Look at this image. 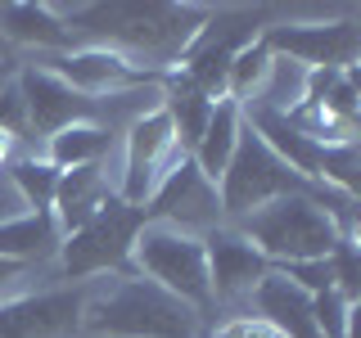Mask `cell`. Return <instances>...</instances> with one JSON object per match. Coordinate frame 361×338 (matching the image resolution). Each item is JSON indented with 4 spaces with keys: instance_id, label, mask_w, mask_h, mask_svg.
<instances>
[{
    "instance_id": "6da1fadb",
    "label": "cell",
    "mask_w": 361,
    "mask_h": 338,
    "mask_svg": "<svg viewBox=\"0 0 361 338\" xmlns=\"http://www.w3.org/2000/svg\"><path fill=\"white\" fill-rule=\"evenodd\" d=\"M203 315L131 270L86 280L77 338H199Z\"/></svg>"
},
{
    "instance_id": "7a4b0ae2",
    "label": "cell",
    "mask_w": 361,
    "mask_h": 338,
    "mask_svg": "<svg viewBox=\"0 0 361 338\" xmlns=\"http://www.w3.org/2000/svg\"><path fill=\"white\" fill-rule=\"evenodd\" d=\"M271 266L289 262H321L338 248V225L325 217V208L312 199V185L298 194H285L267 208L248 212V217L231 221Z\"/></svg>"
},
{
    "instance_id": "3957f363",
    "label": "cell",
    "mask_w": 361,
    "mask_h": 338,
    "mask_svg": "<svg viewBox=\"0 0 361 338\" xmlns=\"http://www.w3.org/2000/svg\"><path fill=\"white\" fill-rule=\"evenodd\" d=\"M127 270L140 280L158 284L163 293L180 298L185 307H195L199 315L212 307V289H208V257H203V239L185 234L176 225L163 221H140L131 239Z\"/></svg>"
},
{
    "instance_id": "277c9868",
    "label": "cell",
    "mask_w": 361,
    "mask_h": 338,
    "mask_svg": "<svg viewBox=\"0 0 361 338\" xmlns=\"http://www.w3.org/2000/svg\"><path fill=\"white\" fill-rule=\"evenodd\" d=\"M298 189H307V180L293 176L289 167L267 149L262 135L244 122L240 144H235L231 163H226V172L217 180L221 217L226 221H240V217H248V212L267 208V203H276V199H285V194H298Z\"/></svg>"
},
{
    "instance_id": "5b68a950",
    "label": "cell",
    "mask_w": 361,
    "mask_h": 338,
    "mask_svg": "<svg viewBox=\"0 0 361 338\" xmlns=\"http://www.w3.org/2000/svg\"><path fill=\"white\" fill-rule=\"evenodd\" d=\"M180 158H190V154L180 149L163 104L154 113H145V118H135L131 127L118 135V167H113L118 199L127 203V208H145L149 194L163 185V176L172 172Z\"/></svg>"
},
{
    "instance_id": "8992f818",
    "label": "cell",
    "mask_w": 361,
    "mask_h": 338,
    "mask_svg": "<svg viewBox=\"0 0 361 338\" xmlns=\"http://www.w3.org/2000/svg\"><path fill=\"white\" fill-rule=\"evenodd\" d=\"M140 221H145L140 208H127L122 199H113L95 221H86L82 230L59 239V253H54L59 275L63 280H99V275H113V270H127L131 239L140 230Z\"/></svg>"
},
{
    "instance_id": "52a82bcc",
    "label": "cell",
    "mask_w": 361,
    "mask_h": 338,
    "mask_svg": "<svg viewBox=\"0 0 361 338\" xmlns=\"http://www.w3.org/2000/svg\"><path fill=\"white\" fill-rule=\"evenodd\" d=\"M262 41L271 54H285L298 68H330V73H353L357 68V54H361V27H357V14H321L316 23H271L262 27Z\"/></svg>"
},
{
    "instance_id": "ba28073f",
    "label": "cell",
    "mask_w": 361,
    "mask_h": 338,
    "mask_svg": "<svg viewBox=\"0 0 361 338\" xmlns=\"http://www.w3.org/2000/svg\"><path fill=\"white\" fill-rule=\"evenodd\" d=\"M145 221H163V225H176L185 234H212L217 225H226L221 217V199H217V185L208 176H199V167L190 158H180L172 172L163 176V185L149 194L145 203Z\"/></svg>"
},
{
    "instance_id": "9c48e42d",
    "label": "cell",
    "mask_w": 361,
    "mask_h": 338,
    "mask_svg": "<svg viewBox=\"0 0 361 338\" xmlns=\"http://www.w3.org/2000/svg\"><path fill=\"white\" fill-rule=\"evenodd\" d=\"M203 257H208L212 302H221V307H248V298L257 293V284L271 275V262L231 221L217 225L212 234H203Z\"/></svg>"
},
{
    "instance_id": "30bf717a",
    "label": "cell",
    "mask_w": 361,
    "mask_h": 338,
    "mask_svg": "<svg viewBox=\"0 0 361 338\" xmlns=\"http://www.w3.org/2000/svg\"><path fill=\"white\" fill-rule=\"evenodd\" d=\"M82 293L77 289H41V293H9L0 298V338H77V315H82Z\"/></svg>"
},
{
    "instance_id": "8fae6325",
    "label": "cell",
    "mask_w": 361,
    "mask_h": 338,
    "mask_svg": "<svg viewBox=\"0 0 361 338\" xmlns=\"http://www.w3.org/2000/svg\"><path fill=\"white\" fill-rule=\"evenodd\" d=\"M14 82H18L23 108H27V135H37V140H50L54 131L95 118V104H90L86 95H77L73 86L59 82V77L41 63H18Z\"/></svg>"
},
{
    "instance_id": "7c38bea8",
    "label": "cell",
    "mask_w": 361,
    "mask_h": 338,
    "mask_svg": "<svg viewBox=\"0 0 361 338\" xmlns=\"http://www.w3.org/2000/svg\"><path fill=\"white\" fill-rule=\"evenodd\" d=\"M41 68H50L59 82H68L77 95H86L90 104L104 99V95H118V90H127V86L149 82V73H140L127 54L109 50V45H73V50H63V54L41 59Z\"/></svg>"
},
{
    "instance_id": "4fadbf2b",
    "label": "cell",
    "mask_w": 361,
    "mask_h": 338,
    "mask_svg": "<svg viewBox=\"0 0 361 338\" xmlns=\"http://www.w3.org/2000/svg\"><path fill=\"white\" fill-rule=\"evenodd\" d=\"M118 199V180H113V167H77V172H59V189H54L50 217L59 225V234L82 230L86 221H95L109 203Z\"/></svg>"
},
{
    "instance_id": "5bb4252c",
    "label": "cell",
    "mask_w": 361,
    "mask_h": 338,
    "mask_svg": "<svg viewBox=\"0 0 361 338\" xmlns=\"http://www.w3.org/2000/svg\"><path fill=\"white\" fill-rule=\"evenodd\" d=\"M0 45L9 54H37V59H50V54L73 50V32L68 23L54 14V5H0Z\"/></svg>"
},
{
    "instance_id": "9a60e30c",
    "label": "cell",
    "mask_w": 361,
    "mask_h": 338,
    "mask_svg": "<svg viewBox=\"0 0 361 338\" xmlns=\"http://www.w3.org/2000/svg\"><path fill=\"white\" fill-rule=\"evenodd\" d=\"M54 172H77V167H99L118 154V131H109L104 122H73V127L54 131L50 140H41L37 149Z\"/></svg>"
},
{
    "instance_id": "2e32d148",
    "label": "cell",
    "mask_w": 361,
    "mask_h": 338,
    "mask_svg": "<svg viewBox=\"0 0 361 338\" xmlns=\"http://www.w3.org/2000/svg\"><path fill=\"white\" fill-rule=\"evenodd\" d=\"M240 131H244V108L231 104V99H217L208 122H203V131H199V140H195V149H190V163L199 167V176H208L217 185L231 154H235V144H240Z\"/></svg>"
},
{
    "instance_id": "e0dca14e",
    "label": "cell",
    "mask_w": 361,
    "mask_h": 338,
    "mask_svg": "<svg viewBox=\"0 0 361 338\" xmlns=\"http://www.w3.org/2000/svg\"><path fill=\"white\" fill-rule=\"evenodd\" d=\"M59 225H54L50 212H27L18 221H5L0 225V257L5 262H18V266H32L41 257H54L59 253Z\"/></svg>"
},
{
    "instance_id": "ac0fdd59",
    "label": "cell",
    "mask_w": 361,
    "mask_h": 338,
    "mask_svg": "<svg viewBox=\"0 0 361 338\" xmlns=\"http://www.w3.org/2000/svg\"><path fill=\"white\" fill-rule=\"evenodd\" d=\"M217 99H208L203 90H195L185 82V77H163V113H167V122H172V131H176V140H180V149H195V140H199V131H203V122H208V113Z\"/></svg>"
},
{
    "instance_id": "d6986e66",
    "label": "cell",
    "mask_w": 361,
    "mask_h": 338,
    "mask_svg": "<svg viewBox=\"0 0 361 338\" xmlns=\"http://www.w3.org/2000/svg\"><path fill=\"white\" fill-rule=\"evenodd\" d=\"M302 95H307V68H298L293 59H285V54H271L267 77H262L253 104L244 113H293L302 104Z\"/></svg>"
},
{
    "instance_id": "ffe728a7",
    "label": "cell",
    "mask_w": 361,
    "mask_h": 338,
    "mask_svg": "<svg viewBox=\"0 0 361 338\" xmlns=\"http://www.w3.org/2000/svg\"><path fill=\"white\" fill-rule=\"evenodd\" d=\"M5 176L14 180V189H18V199L27 203V212H50V203H54V189H59V172H54L45 158L32 149V154H18L14 163L5 167Z\"/></svg>"
},
{
    "instance_id": "44dd1931",
    "label": "cell",
    "mask_w": 361,
    "mask_h": 338,
    "mask_svg": "<svg viewBox=\"0 0 361 338\" xmlns=\"http://www.w3.org/2000/svg\"><path fill=\"white\" fill-rule=\"evenodd\" d=\"M316 185H330V189H343V194H357V140L325 144V149H321V167H316Z\"/></svg>"
},
{
    "instance_id": "7402d4cb",
    "label": "cell",
    "mask_w": 361,
    "mask_h": 338,
    "mask_svg": "<svg viewBox=\"0 0 361 338\" xmlns=\"http://www.w3.org/2000/svg\"><path fill=\"white\" fill-rule=\"evenodd\" d=\"M0 131H9L14 140H27V108H23V95H18L14 77L0 86Z\"/></svg>"
},
{
    "instance_id": "603a6c76",
    "label": "cell",
    "mask_w": 361,
    "mask_h": 338,
    "mask_svg": "<svg viewBox=\"0 0 361 338\" xmlns=\"http://www.w3.org/2000/svg\"><path fill=\"white\" fill-rule=\"evenodd\" d=\"M208 338H280L271 325L262 320V315H253V311H235V315H226L221 325H212V334Z\"/></svg>"
},
{
    "instance_id": "cb8c5ba5",
    "label": "cell",
    "mask_w": 361,
    "mask_h": 338,
    "mask_svg": "<svg viewBox=\"0 0 361 338\" xmlns=\"http://www.w3.org/2000/svg\"><path fill=\"white\" fill-rule=\"evenodd\" d=\"M18 144H23V140H14L9 131H0V172H5V167L18 158Z\"/></svg>"
},
{
    "instance_id": "d4e9b609",
    "label": "cell",
    "mask_w": 361,
    "mask_h": 338,
    "mask_svg": "<svg viewBox=\"0 0 361 338\" xmlns=\"http://www.w3.org/2000/svg\"><path fill=\"white\" fill-rule=\"evenodd\" d=\"M14 73H18V63H0V86H5V82H9Z\"/></svg>"
}]
</instances>
